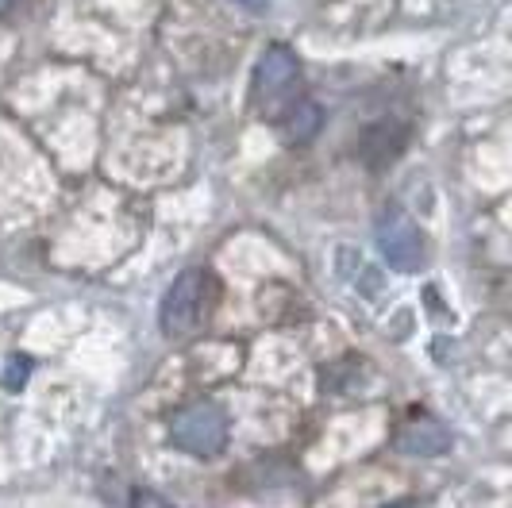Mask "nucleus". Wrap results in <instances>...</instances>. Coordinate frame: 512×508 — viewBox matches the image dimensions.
Returning <instances> with one entry per match:
<instances>
[{
	"instance_id": "11",
	"label": "nucleus",
	"mask_w": 512,
	"mask_h": 508,
	"mask_svg": "<svg viewBox=\"0 0 512 508\" xmlns=\"http://www.w3.org/2000/svg\"><path fill=\"white\" fill-rule=\"evenodd\" d=\"M8 4H12V0H0V12H4V8H8Z\"/></svg>"
},
{
	"instance_id": "6",
	"label": "nucleus",
	"mask_w": 512,
	"mask_h": 508,
	"mask_svg": "<svg viewBox=\"0 0 512 508\" xmlns=\"http://www.w3.org/2000/svg\"><path fill=\"white\" fill-rule=\"evenodd\" d=\"M397 447H401L405 455L436 458L451 447V435H447V428L436 424V420H416V424H409L405 432L397 435Z\"/></svg>"
},
{
	"instance_id": "5",
	"label": "nucleus",
	"mask_w": 512,
	"mask_h": 508,
	"mask_svg": "<svg viewBox=\"0 0 512 508\" xmlns=\"http://www.w3.org/2000/svg\"><path fill=\"white\" fill-rule=\"evenodd\" d=\"M297 70H301L297 66V54L289 51V47H270V51L262 54V62H258L255 70V101L262 108H270L297 81Z\"/></svg>"
},
{
	"instance_id": "8",
	"label": "nucleus",
	"mask_w": 512,
	"mask_h": 508,
	"mask_svg": "<svg viewBox=\"0 0 512 508\" xmlns=\"http://www.w3.org/2000/svg\"><path fill=\"white\" fill-rule=\"evenodd\" d=\"M27 374H31V358L16 355L12 362H8V366H4V374H0V381H4L8 389H24Z\"/></svg>"
},
{
	"instance_id": "4",
	"label": "nucleus",
	"mask_w": 512,
	"mask_h": 508,
	"mask_svg": "<svg viewBox=\"0 0 512 508\" xmlns=\"http://www.w3.org/2000/svg\"><path fill=\"white\" fill-rule=\"evenodd\" d=\"M409 124L405 120H374V124L362 131L359 139V158L370 166V170H385V166H393L401 151L409 147Z\"/></svg>"
},
{
	"instance_id": "12",
	"label": "nucleus",
	"mask_w": 512,
	"mask_h": 508,
	"mask_svg": "<svg viewBox=\"0 0 512 508\" xmlns=\"http://www.w3.org/2000/svg\"><path fill=\"white\" fill-rule=\"evenodd\" d=\"M397 508H409V505H397Z\"/></svg>"
},
{
	"instance_id": "3",
	"label": "nucleus",
	"mask_w": 512,
	"mask_h": 508,
	"mask_svg": "<svg viewBox=\"0 0 512 508\" xmlns=\"http://www.w3.org/2000/svg\"><path fill=\"white\" fill-rule=\"evenodd\" d=\"M170 435H174V443H178L181 451H189V455H220L224 443H228V416L216 405L201 401V405L181 408L178 416H174V424H170Z\"/></svg>"
},
{
	"instance_id": "7",
	"label": "nucleus",
	"mask_w": 512,
	"mask_h": 508,
	"mask_svg": "<svg viewBox=\"0 0 512 508\" xmlns=\"http://www.w3.org/2000/svg\"><path fill=\"white\" fill-rule=\"evenodd\" d=\"M320 124H324V108L312 101H297L282 116V139L285 143H305L320 131Z\"/></svg>"
},
{
	"instance_id": "1",
	"label": "nucleus",
	"mask_w": 512,
	"mask_h": 508,
	"mask_svg": "<svg viewBox=\"0 0 512 508\" xmlns=\"http://www.w3.org/2000/svg\"><path fill=\"white\" fill-rule=\"evenodd\" d=\"M220 305V281L205 266H193L178 274V281L170 285V293L162 297V312L158 324L170 339H193L208 328L212 312Z\"/></svg>"
},
{
	"instance_id": "10",
	"label": "nucleus",
	"mask_w": 512,
	"mask_h": 508,
	"mask_svg": "<svg viewBox=\"0 0 512 508\" xmlns=\"http://www.w3.org/2000/svg\"><path fill=\"white\" fill-rule=\"evenodd\" d=\"M239 4H243V8H251V12H262L270 0H239Z\"/></svg>"
},
{
	"instance_id": "2",
	"label": "nucleus",
	"mask_w": 512,
	"mask_h": 508,
	"mask_svg": "<svg viewBox=\"0 0 512 508\" xmlns=\"http://www.w3.org/2000/svg\"><path fill=\"white\" fill-rule=\"evenodd\" d=\"M374 239L382 258L397 270V274H420L428 266V243L420 228L412 224L401 208H385L374 224Z\"/></svg>"
},
{
	"instance_id": "9",
	"label": "nucleus",
	"mask_w": 512,
	"mask_h": 508,
	"mask_svg": "<svg viewBox=\"0 0 512 508\" xmlns=\"http://www.w3.org/2000/svg\"><path fill=\"white\" fill-rule=\"evenodd\" d=\"M131 508H174L170 501H162L158 493H151V489H139L135 493V501H131Z\"/></svg>"
}]
</instances>
